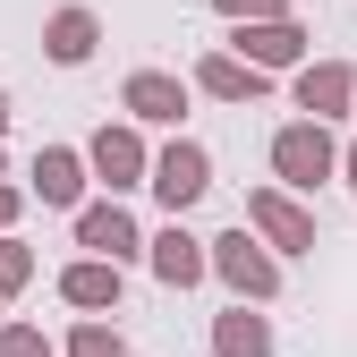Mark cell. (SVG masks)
Instances as JSON below:
<instances>
[{
    "instance_id": "4",
    "label": "cell",
    "mask_w": 357,
    "mask_h": 357,
    "mask_svg": "<svg viewBox=\"0 0 357 357\" xmlns=\"http://www.w3.org/2000/svg\"><path fill=\"white\" fill-rule=\"evenodd\" d=\"M247 213L264 221V230H273V247H315V221H306L298 204H281V196H255Z\"/></svg>"
},
{
    "instance_id": "10",
    "label": "cell",
    "mask_w": 357,
    "mask_h": 357,
    "mask_svg": "<svg viewBox=\"0 0 357 357\" xmlns=\"http://www.w3.org/2000/svg\"><path fill=\"white\" fill-rule=\"evenodd\" d=\"M221 357H264V349H273V332H264V315H221Z\"/></svg>"
},
{
    "instance_id": "3",
    "label": "cell",
    "mask_w": 357,
    "mask_h": 357,
    "mask_svg": "<svg viewBox=\"0 0 357 357\" xmlns=\"http://www.w3.org/2000/svg\"><path fill=\"white\" fill-rule=\"evenodd\" d=\"M128 111H137V119H178V111H188V85H170V77H128Z\"/></svg>"
},
{
    "instance_id": "19",
    "label": "cell",
    "mask_w": 357,
    "mask_h": 357,
    "mask_svg": "<svg viewBox=\"0 0 357 357\" xmlns=\"http://www.w3.org/2000/svg\"><path fill=\"white\" fill-rule=\"evenodd\" d=\"M221 9H230V17H247V9H273V0H221Z\"/></svg>"
},
{
    "instance_id": "18",
    "label": "cell",
    "mask_w": 357,
    "mask_h": 357,
    "mask_svg": "<svg viewBox=\"0 0 357 357\" xmlns=\"http://www.w3.org/2000/svg\"><path fill=\"white\" fill-rule=\"evenodd\" d=\"M17 281H26V247L0 238V289H17Z\"/></svg>"
},
{
    "instance_id": "17",
    "label": "cell",
    "mask_w": 357,
    "mask_h": 357,
    "mask_svg": "<svg viewBox=\"0 0 357 357\" xmlns=\"http://www.w3.org/2000/svg\"><path fill=\"white\" fill-rule=\"evenodd\" d=\"M77 357H128L119 332H77Z\"/></svg>"
},
{
    "instance_id": "8",
    "label": "cell",
    "mask_w": 357,
    "mask_h": 357,
    "mask_svg": "<svg viewBox=\"0 0 357 357\" xmlns=\"http://www.w3.org/2000/svg\"><path fill=\"white\" fill-rule=\"evenodd\" d=\"M94 162H102V178H111V188H128V178H137V137H128V128H102V137H94Z\"/></svg>"
},
{
    "instance_id": "13",
    "label": "cell",
    "mask_w": 357,
    "mask_h": 357,
    "mask_svg": "<svg viewBox=\"0 0 357 357\" xmlns=\"http://www.w3.org/2000/svg\"><path fill=\"white\" fill-rule=\"evenodd\" d=\"M34 188H43V204H68L77 196V153H43L34 162Z\"/></svg>"
},
{
    "instance_id": "15",
    "label": "cell",
    "mask_w": 357,
    "mask_h": 357,
    "mask_svg": "<svg viewBox=\"0 0 357 357\" xmlns=\"http://www.w3.org/2000/svg\"><path fill=\"white\" fill-rule=\"evenodd\" d=\"M204 94H255V68H238V60H204Z\"/></svg>"
},
{
    "instance_id": "9",
    "label": "cell",
    "mask_w": 357,
    "mask_h": 357,
    "mask_svg": "<svg viewBox=\"0 0 357 357\" xmlns=\"http://www.w3.org/2000/svg\"><path fill=\"white\" fill-rule=\"evenodd\" d=\"M68 298L77 306H111L119 298V255L111 264H77V273H68Z\"/></svg>"
},
{
    "instance_id": "5",
    "label": "cell",
    "mask_w": 357,
    "mask_h": 357,
    "mask_svg": "<svg viewBox=\"0 0 357 357\" xmlns=\"http://www.w3.org/2000/svg\"><path fill=\"white\" fill-rule=\"evenodd\" d=\"M153 273H162L170 289H188V281L204 273V255H196V238H188V230H162V238H153Z\"/></svg>"
},
{
    "instance_id": "11",
    "label": "cell",
    "mask_w": 357,
    "mask_h": 357,
    "mask_svg": "<svg viewBox=\"0 0 357 357\" xmlns=\"http://www.w3.org/2000/svg\"><path fill=\"white\" fill-rule=\"evenodd\" d=\"M298 102H306V111H340V102H349V68H306V77H298Z\"/></svg>"
},
{
    "instance_id": "21",
    "label": "cell",
    "mask_w": 357,
    "mask_h": 357,
    "mask_svg": "<svg viewBox=\"0 0 357 357\" xmlns=\"http://www.w3.org/2000/svg\"><path fill=\"white\" fill-rule=\"evenodd\" d=\"M349 178H357V153H349Z\"/></svg>"
},
{
    "instance_id": "7",
    "label": "cell",
    "mask_w": 357,
    "mask_h": 357,
    "mask_svg": "<svg viewBox=\"0 0 357 357\" xmlns=\"http://www.w3.org/2000/svg\"><path fill=\"white\" fill-rule=\"evenodd\" d=\"M77 230H85V247H102V255H128V247H137V230H128V213H119V204H94Z\"/></svg>"
},
{
    "instance_id": "20",
    "label": "cell",
    "mask_w": 357,
    "mask_h": 357,
    "mask_svg": "<svg viewBox=\"0 0 357 357\" xmlns=\"http://www.w3.org/2000/svg\"><path fill=\"white\" fill-rule=\"evenodd\" d=\"M0 221H9V188H0Z\"/></svg>"
},
{
    "instance_id": "14",
    "label": "cell",
    "mask_w": 357,
    "mask_h": 357,
    "mask_svg": "<svg viewBox=\"0 0 357 357\" xmlns=\"http://www.w3.org/2000/svg\"><path fill=\"white\" fill-rule=\"evenodd\" d=\"M238 43H247L255 60H289V52H298L306 34H298V26H255V34H238Z\"/></svg>"
},
{
    "instance_id": "6",
    "label": "cell",
    "mask_w": 357,
    "mask_h": 357,
    "mask_svg": "<svg viewBox=\"0 0 357 357\" xmlns=\"http://www.w3.org/2000/svg\"><path fill=\"white\" fill-rule=\"evenodd\" d=\"M221 273H230L247 298H264V289H273V264H264V255L247 247V230H238V238H221Z\"/></svg>"
},
{
    "instance_id": "22",
    "label": "cell",
    "mask_w": 357,
    "mask_h": 357,
    "mask_svg": "<svg viewBox=\"0 0 357 357\" xmlns=\"http://www.w3.org/2000/svg\"><path fill=\"white\" fill-rule=\"evenodd\" d=\"M0 119H9V111H0Z\"/></svg>"
},
{
    "instance_id": "16",
    "label": "cell",
    "mask_w": 357,
    "mask_h": 357,
    "mask_svg": "<svg viewBox=\"0 0 357 357\" xmlns=\"http://www.w3.org/2000/svg\"><path fill=\"white\" fill-rule=\"evenodd\" d=\"M0 357H52V349H43V332L17 324V332H0Z\"/></svg>"
},
{
    "instance_id": "2",
    "label": "cell",
    "mask_w": 357,
    "mask_h": 357,
    "mask_svg": "<svg viewBox=\"0 0 357 357\" xmlns=\"http://www.w3.org/2000/svg\"><path fill=\"white\" fill-rule=\"evenodd\" d=\"M153 188H162V204H170V213H178V204H196V196L213 188V178H204V153H196V145H170V153H162V170H153Z\"/></svg>"
},
{
    "instance_id": "12",
    "label": "cell",
    "mask_w": 357,
    "mask_h": 357,
    "mask_svg": "<svg viewBox=\"0 0 357 357\" xmlns=\"http://www.w3.org/2000/svg\"><path fill=\"white\" fill-rule=\"evenodd\" d=\"M85 52H94V17H85V9H60L52 17V60H85Z\"/></svg>"
},
{
    "instance_id": "1",
    "label": "cell",
    "mask_w": 357,
    "mask_h": 357,
    "mask_svg": "<svg viewBox=\"0 0 357 357\" xmlns=\"http://www.w3.org/2000/svg\"><path fill=\"white\" fill-rule=\"evenodd\" d=\"M273 162H281V178H289V188H315V178L332 170V145H324V128H281Z\"/></svg>"
}]
</instances>
